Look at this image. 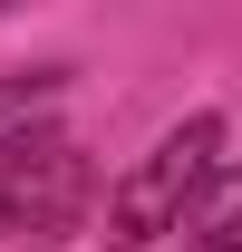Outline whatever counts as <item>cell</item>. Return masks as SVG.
I'll list each match as a JSON object with an SVG mask.
<instances>
[{"label": "cell", "instance_id": "3957f363", "mask_svg": "<svg viewBox=\"0 0 242 252\" xmlns=\"http://www.w3.org/2000/svg\"><path fill=\"white\" fill-rule=\"evenodd\" d=\"M184 243H242V156H223L204 175V194L184 204V223H175Z\"/></svg>", "mask_w": 242, "mask_h": 252}, {"label": "cell", "instance_id": "6da1fadb", "mask_svg": "<svg viewBox=\"0 0 242 252\" xmlns=\"http://www.w3.org/2000/svg\"><path fill=\"white\" fill-rule=\"evenodd\" d=\"M213 165H223V117L194 107V117H184L175 136H155V156L107 194V252H136V243H155V233H175Z\"/></svg>", "mask_w": 242, "mask_h": 252}, {"label": "cell", "instance_id": "277c9868", "mask_svg": "<svg viewBox=\"0 0 242 252\" xmlns=\"http://www.w3.org/2000/svg\"><path fill=\"white\" fill-rule=\"evenodd\" d=\"M184 252H242V243H184Z\"/></svg>", "mask_w": 242, "mask_h": 252}, {"label": "cell", "instance_id": "7a4b0ae2", "mask_svg": "<svg viewBox=\"0 0 242 252\" xmlns=\"http://www.w3.org/2000/svg\"><path fill=\"white\" fill-rule=\"evenodd\" d=\"M88 204V156L59 126H10L0 136V233H59Z\"/></svg>", "mask_w": 242, "mask_h": 252}]
</instances>
